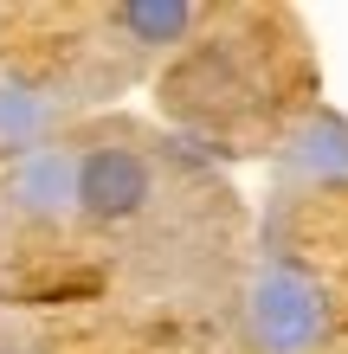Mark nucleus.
I'll use <instances>...</instances> for the list:
<instances>
[{
	"mask_svg": "<svg viewBox=\"0 0 348 354\" xmlns=\"http://www.w3.org/2000/svg\"><path fill=\"white\" fill-rule=\"evenodd\" d=\"M116 19H122V32H129L136 46H174V39L194 26V7L187 0H122Z\"/></svg>",
	"mask_w": 348,
	"mask_h": 354,
	"instance_id": "nucleus-4",
	"label": "nucleus"
},
{
	"mask_svg": "<svg viewBox=\"0 0 348 354\" xmlns=\"http://www.w3.org/2000/svg\"><path fill=\"white\" fill-rule=\"evenodd\" d=\"M13 200L26 219H58L65 206H77V161L65 149H33L13 168Z\"/></svg>",
	"mask_w": 348,
	"mask_h": 354,
	"instance_id": "nucleus-3",
	"label": "nucleus"
},
{
	"mask_svg": "<svg viewBox=\"0 0 348 354\" xmlns=\"http://www.w3.org/2000/svg\"><path fill=\"white\" fill-rule=\"evenodd\" d=\"M77 206L91 219H136L149 206V161L129 149H91L77 161Z\"/></svg>",
	"mask_w": 348,
	"mask_h": 354,
	"instance_id": "nucleus-2",
	"label": "nucleus"
},
{
	"mask_svg": "<svg viewBox=\"0 0 348 354\" xmlns=\"http://www.w3.org/2000/svg\"><path fill=\"white\" fill-rule=\"evenodd\" d=\"M46 129V103H39L26 84H0V149H19Z\"/></svg>",
	"mask_w": 348,
	"mask_h": 354,
	"instance_id": "nucleus-5",
	"label": "nucleus"
},
{
	"mask_svg": "<svg viewBox=\"0 0 348 354\" xmlns=\"http://www.w3.org/2000/svg\"><path fill=\"white\" fill-rule=\"evenodd\" d=\"M245 328H252L258 354H310L329 328V303L303 270L271 264V270H258L252 297H245Z\"/></svg>",
	"mask_w": 348,
	"mask_h": 354,
	"instance_id": "nucleus-1",
	"label": "nucleus"
},
{
	"mask_svg": "<svg viewBox=\"0 0 348 354\" xmlns=\"http://www.w3.org/2000/svg\"><path fill=\"white\" fill-rule=\"evenodd\" d=\"M297 161L316 168V174H348V129H342V122H316V129H303Z\"/></svg>",
	"mask_w": 348,
	"mask_h": 354,
	"instance_id": "nucleus-6",
	"label": "nucleus"
}]
</instances>
